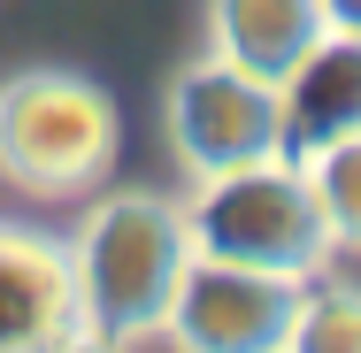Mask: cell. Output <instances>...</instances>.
<instances>
[{
	"label": "cell",
	"instance_id": "obj_9",
	"mask_svg": "<svg viewBox=\"0 0 361 353\" xmlns=\"http://www.w3.org/2000/svg\"><path fill=\"white\" fill-rule=\"evenodd\" d=\"M292 161H300V177H307V192H315V215H323L331 246L361 254V131L315 146V154H292Z\"/></svg>",
	"mask_w": 361,
	"mask_h": 353
},
{
	"label": "cell",
	"instance_id": "obj_6",
	"mask_svg": "<svg viewBox=\"0 0 361 353\" xmlns=\"http://www.w3.org/2000/svg\"><path fill=\"white\" fill-rule=\"evenodd\" d=\"M77 323L70 246L0 223V353H62Z\"/></svg>",
	"mask_w": 361,
	"mask_h": 353
},
{
	"label": "cell",
	"instance_id": "obj_10",
	"mask_svg": "<svg viewBox=\"0 0 361 353\" xmlns=\"http://www.w3.org/2000/svg\"><path fill=\"white\" fill-rule=\"evenodd\" d=\"M285 353H361V284H315V292H300Z\"/></svg>",
	"mask_w": 361,
	"mask_h": 353
},
{
	"label": "cell",
	"instance_id": "obj_7",
	"mask_svg": "<svg viewBox=\"0 0 361 353\" xmlns=\"http://www.w3.org/2000/svg\"><path fill=\"white\" fill-rule=\"evenodd\" d=\"M285 154H315L361 131V31H323L285 77H277Z\"/></svg>",
	"mask_w": 361,
	"mask_h": 353
},
{
	"label": "cell",
	"instance_id": "obj_5",
	"mask_svg": "<svg viewBox=\"0 0 361 353\" xmlns=\"http://www.w3.org/2000/svg\"><path fill=\"white\" fill-rule=\"evenodd\" d=\"M300 292H307L300 277H269V269H238V261L192 254L177 292H169L161 330L185 353H285Z\"/></svg>",
	"mask_w": 361,
	"mask_h": 353
},
{
	"label": "cell",
	"instance_id": "obj_3",
	"mask_svg": "<svg viewBox=\"0 0 361 353\" xmlns=\"http://www.w3.org/2000/svg\"><path fill=\"white\" fill-rule=\"evenodd\" d=\"M116 161V100L70 70H16L0 85V177L31 200H77Z\"/></svg>",
	"mask_w": 361,
	"mask_h": 353
},
{
	"label": "cell",
	"instance_id": "obj_12",
	"mask_svg": "<svg viewBox=\"0 0 361 353\" xmlns=\"http://www.w3.org/2000/svg\"><path fill=\"white\" fill-rule=\"evenodd\" d=\"M323 23L331 31H361V0H323Z\"/></svg>",
	"mask_w": 361,
	"mask_h": 353
},
{
	"label": "cell",
	"instance_id": "obj_4",
	"mask_svg": "<svg viewBox=\"0 0 361 353\" xmlns=\"http://www.w3.org/2000/svg\"><path fill=\"white\" fill-rule=\"evenodd\" d=\"M169 146H177V161L192 177H223V169H246V161L285 154L277 85L231 70L223 54L177 70L169 77Z\"/></svg>",
	"mask_w": 361,
	"mask_h": 353
},
{
	"label": "cell",
	"instance_id": "obj_2",
	"mask_svg": "<svg viewBox=\"0 0 361 353\" xmlns=\"http://www.w3.org/2000/svg\"><path fill=\"white\" fill-rule=\"evenodd\" d=\"M185 230H192V254H208V261H238V269H269V277H300V284L338 254L292 154L200 177Z\"/></svg>",
	"mask_w": 361,
	"mask_h": 353
},
{
	"label": "cell",
	"instance_id": "obj_11",
	"mask_svg": "<svg viewBox=\"0 0 361 353\" xmlns=\"http://www.w3.org/2000/svg\"><path fill=\"white\" fill-rule=\"evenodd\" d=\"M62 353H123V338H108V330H92V323H77L70 338H62Z\"/></svg>",
	"mask_w": 361,
	"mask_h": 353
},
{
	"label": "cell",
	"instance_id": "obj_1",
	"mask_svg": "<svg viewBox=\"0 0 361 353\" xmlns=\"http://www.w3.org/2000/svg\"><path fill=\"white\" fill-rule=\"evenodd\" d=\"M192 261V230L185 208L161 192H108L92 200L85 230L70 246V277H77V315L108 338H146L169 315V292Z\"/></svg>",
	"mask_w": 361,
	"mask_h": 353
},
{
	"label": "cell",
	"instance_id": "obj_8",
	"mask_svg": "<svg viewBox=\"0 0 361 353\" xmlns=\"http://www.w3.org/2000/svg\"><path fill=\"white\" fill-rule=\"evenodd\" d=\"M208 31H216V54L231 70L277 85L331 23H323V0H216Z\"/></svg>",
	"mask_w": 361,
	"mask_h": 353
}]
</instances>
